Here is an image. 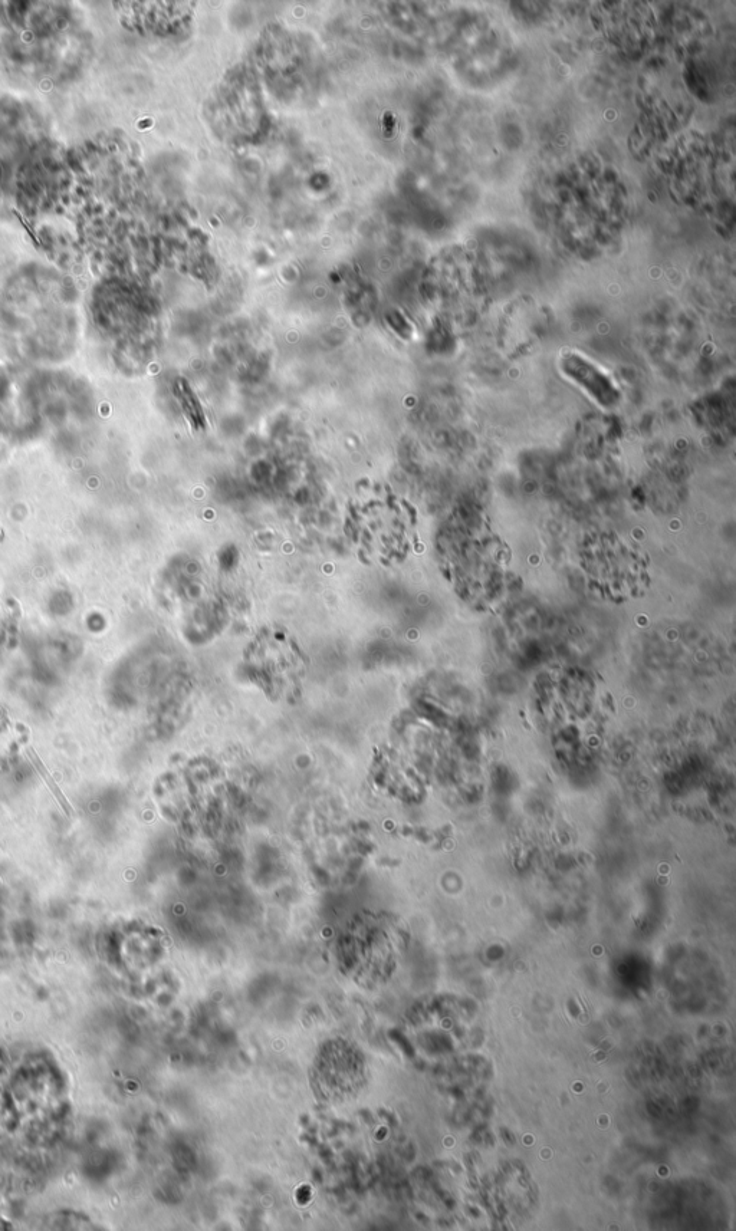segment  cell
<instances>
[{
    "instance_id": "6da1fadb",
    "label": "cell",
    "mask_w": 736,
    "mask_h": 1231,
    "mask_svg": "<svg viewBox=\"0 0 736 1231\" xmlns=\"http://www.w3.org/2000/svg\"><path fill=\"white\" fill-rule=\"evenodd\" d=\"M169 585L172 607L186 622V628L207 631L216 627L220 604L207 576H199L196 572L189 576H173Z\"/></svg>"
},
{
    "instance_id": "7a4b0ae2",
    "label": "cell",
    "mask_w": 736,
    "mask_h": 1231,
    "mask_svg": "<svg viewBox=\"0 0 736 1231\" xmlns=\"http://www.w3.org/2000/svg\"><path fill=\"white\" fill-rule=\"evenodd\" d=\"M29 756H31L32 763H34L36 769L39 770L42 778H44L45 782L48 783L49 788H51V791L54 793L55 798H57L61 808L64 809L65 814L68 816H74V809H72V806L69 805V802L65 799V796L62 795L61 789L58 788L55 780L51 778V775H49L48 772H46L45 766L42 765L41 760L38 759V756H36L32 750H29Z\"/></svg>"
}]
</instances>
